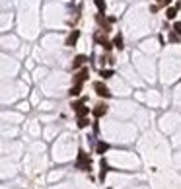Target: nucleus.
<instances>
[{"label":"nucleus","mask_w":181,"mask_h":189,"mask_svg":"<svg viewBox=\"0 0 181 189\" xmlns=\"http://www.w3.org/2000/svg\"><path fill=\"white\" fill-rule=\"evenodd\" d=\"M107 170H109V168H107V162H105V160H103V158H101V172H99V180H101V181H105Z\"/></svg>","instance_id":"6e6552de"},{"label":"nucleus","mask_w":181,"mask_h":189,"mask_svg":"<svg viewBox=\"0 0 181 189\" xmlns=\"http://www.w3.org/2000/svg\"><path fill=\"white\" fill-rule=\"evenodd\" d=\"M113 45H115L117 49H123V37H121V33H119V35H115V39H113Z\"/></svg>","instance_id":"9b49d317"},{"label":"nucleus","mask_w":181,"mask_h":189,"mask_svg":"<svg viewBox=\"0 0 181 189\" xmlns=\"http://www.w3.org/2000/svg\"><path fill=\"white\" fill-rule=\"evenodd\" d=\"M72 107H74V111H76V115H78V117H86V115L90 113V109L86 107V105H84L82 101H78V104H74V105H72Z\"/></svg>","instance_id":"f03ea898"},{"label":"nucleus","mask_w":181,"mask_h":189,"mask_svg":"<svg viewBox=\"0 0 181 189\" xmlns=\"http://www.w3.org/2000/svg\"><path fill=\"white\" fill-rule=\"evenodd\" d=\"M78 127H80V129L90 127V119H88V117H78Z\"/></svg>","instance_id":"1a4fd4ad"},{"label":"nucleus","mask_w":181,"mask_h":189,"mask_svg":"<svg viewBox=\"0 0 181 189\" xmlns=\"http://www.w3.org/2000/svg\"><path fill=\"white\" fill-rule=\"evenodd\" d=\"M99 76H101L103 80H107V78H111V76H113V70H103V68H101V70H99Z\"/></svg>","instance_id":"f8f14e48"},{"label":"nucleus","mask_w":181,"mask_h":189,"mask_svg":"<svg viewBox=\"0 0 181 189\" xmlns=\"http://www.w3.org/2000/svg\"><path fill=\"white\" fill-rule=\"evenodd\" d=\"M80 92H82V84H74L70 88V96H78Z\"/></svg>","instance_id":"9d476101"},{"label":"nucleus","mask_w":181,"mask_h":189,"mask_svg":"<svg viewBox=\"0 0 181 189\" xmlns=\"http://www.w3.org/2000/svg\"><path fill=\"white\" fill-rule=\"evenodd\" d=\"M166 16H167L169 20H173V18L177 16V10H175V8H167V10H166Z\"/></svg>","instance_id":"ddd939ff"},{"label":"nucleus","mask_w":181,"mask_h":189,"mask_svg":"<svg viewBox=\"0 0 181 189\" xmlns=\"http://www.w3.org/2000/svg\"><path fill=\"white\" fill-rule=\"evenodd\" d=\"M93 90L98 92V96H101V98H109L111 96V92L107 90V86H103V82H96L93 84Z\"/></svg>","instance_id":"f257e3e1"},{"label":"nucleus","mask_w":181,"mask_h":189,"mask_svg":"<svg viewBox=\"0 0 181 189\" xmlns=\"http://www.w3.org/2000/svg\"><path fill=\"white\" fill-rule=\"evenodd\" d=\"M105 113H107V105L105 104L96 105V109H93V115H96V117H101V115H105Z\"/></svg>","instance_id":"39448f33"},{"label":"nucleus","mask_w":181,"mask_h":189,"mask_svg":"<svg viewBox=\"0 0 181 189\" xmlns=\"http://www.w3.org/2000/svg\"><path fill=\"white\" fill-rule=\"evenodd\" d=\"M86 61H88V57H86V55H78V57L74 59V64H72V68H78V66H82Z\"/></svg>","instance_id":"423d86ee"},{"label":"nucleus","mask_w":181,"mask_h":189,"mask_svg":"<svg viewBox=\"0 0 181 189\" xmlns=\"http://www.w3.org/2000/svg\"><path fill=\"white\" fill-rule=\"evenodd\" d=\"M173 31L181 35V22H175V24H173Z\"/></svg>","instance_id":"2eb2a0df"},{"label":"nucleus","mask_w":181,"mask_h":189,"mask_svg":"<svg viewBox=\"0 0 181 189\" xmlns=\"http://www.w3.org/2000/svg\"><path fill=\"white\" fill-rule=\"evenodd\" d=\"M96 6H98L99 12H103L105 10V0H96Z\"/></svg>","instance_id":"4468645a"},{"label":"nucleus","mask_w":181,"mask_h":189,"mask_svg":"<svg viewBox=\"0 0 181 189\" xmlns=\"http://www.w3.org/2000/svg\"><path fill=\"white\" fill-rule=\"evenodd\" d=\"M86 78H88V68H82V70L74 76V84H82Z\"/></svg>","instance_id":"20e7f679"},{"label":"nucleus","mask_w":181,"mask_h":189,"mask_svg":"<svg viewBox=\"0 0 181 189\" xmlns=\"http://www.w3.org/2000/svg\"><path fill=\"white\" fill-rule=\"evenodd\" d=\"M78 37H80V31H78V29H74V31L68 35V39H66V45H68V47H74L76 41H78Z\"/></svg>","instance_id":"7ed1b4c3"},{"label":"nucleus","mask_w":181,"mask_h":189,"mask_svg":"<svg viewBox=\"0 0 181 189\" xmlns=\"http://www.w3.org/2000/svg\"><path fill=\"white\" fill-rule=\"evenodd\" d=\"M164 2H166V4H169V0H164Z\"/></svg>","instance_id":"dca6fc26"},{"label":"nucleus","mask_w":181,"mask_h":189,"mask_svg":"<svg viewBox=\"0 0 181 189\" xmlns=\"http://www.w3.org/2000/svg\"><path fill=\"white\" fill-rule=\"evenodd\" d=\"M96 150H98V154H103L105 150H109V144H107V142H103V140H99L98 144H96Z\"/></svg>","instance_id":"0eeeda50"}]
</instances>
